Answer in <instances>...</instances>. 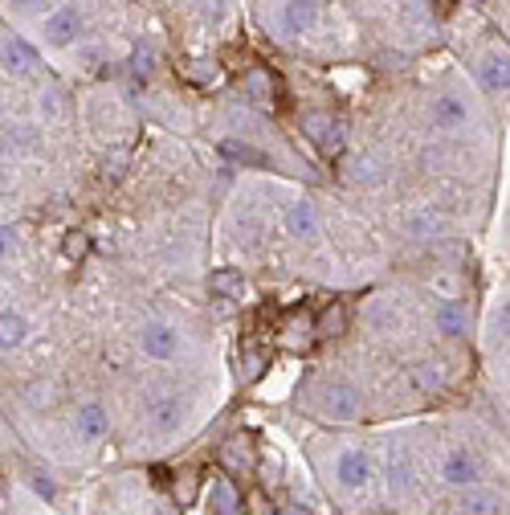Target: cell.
<instances>
[{
    "instance_id": "4fadbf2b",
    "label": "cell",
    "mask_w": 510,
    "mask_h": 515,
    "mask_svg": "<svg viewBox=\"0 0 510 515\" xmlns=\"http://www.w3.org/2000/svg\"><path fill=\"white\" fill-rule=\"evenodd\" d=\"M209 291L217 295V299H241V295H245V274L233 270V266H221V270L209 274Z\"/></svg>"
},
{
    "instance_id": "7a4b0ae2",
    "label": "cell",
    "mask_w": 510,
    "mask_h": 515,
    "mask_svg": "<svg viewBox=\"0 0 510 515\" xmlns=\"http://www.w3.org/2000/svg\"><path fill=\"white\" fill-rule=\"evenodd\" d=\"M429 119H433V127L441 136H457L470 123V98H465V90L457 87L437 90V98L429 103Z\"/></svg>"
},
{
    "instance_id": "5bb4252c",
    "label": "cell",
    "mask_w": 510,
    "mask_h": 515,
    "mask_svg": "<svg viewBox=\"0 0 510 515\" xmlns=\"http://www.w3.org/2000/svg\"><path fill=\"white\" fill-rule=\"evenodd\" d=\"M347 331V307L343 303H327L323 307V315L315 320V336H323V340H335V336H343Z\"/></svg>"
},
{
    "instance_id": "2e32d148",
    "label": "cell",
    "mask_w": 510,
    "mask_h": 515,
    "mask_svg": "<svg viewBox=\"0 0 510 515\" xmlns=\"http://www.w3.org/2000/svg\"><path fill=\"white\" fill-rule=\"evenodd\" d=\"M221 462L233 470L241 467H253V450H250V437H233V442H225L221 446Z\"/></svg>"
},
{
    "instance_id": "7402d4cb",
    "label": "cell",
    "mask_w": 510,
    "mask_h": 515,
    "mask_svg": "<svg viewBox=\"0 0 510 515\" xmlns=\"http://www.w3.org/2000/svg\"><path fill=\"white\" fill-rule=\"evenodd\" d=\"M33 486H37V491H41V495H45V499H53V491H58V486H53V483H49V478H33Z\"/></svg>"
},
{
    "instance_id": "ac0fdd59",
    "label": "cell",
    "mask_w": 510,
    "mask_h": 515,
    "mask_svg": "<svg viewBox=\"0 0 510 515\" xmlns=\"http://www.w3.org/2000/svg\"><path fill=\"white\" fill-rule=\"evenodd\" d=\"M245 87H250V95L258 98V103H270V98H274V87H270V79H266L261 70H253L250 79H245Z\"/></svg>"
},
{
    "instance_id": "6da1fadb",
    "label": "cell",
    "mask_w": 510,
    "mask_h": 515,
    "mask_svg": "<svg viewBox=\"0 0 510 515\" xmlns=\"http://www.w3.org/2000/svg\"><path fill=\"white\" fill-rule=\"evenodd\" d=\"M29 33L37 37V46L53 49V54H58V49H74V46H82V41L90 37L86 9H82V4H74V0H58V4H53L45 17L33 21Z\"/></svg>"
},
{
    "instance_id": "ba28073f",
    "label": "cell",
    "mask_w": 510,
    "mask_h": 515,
    "mask_svg": "<svg viewBox=\"0 0 510 515\" xmlns=\"http://www.w3.org/2000/svg\"><path fill=\"white\" fill-rule=\"evenodd\" d=\"M144 418L155 434H172V429H180V421H184V405L176 393H155V397L147 401Z\"/></svg>"
},
{
    "instance_id": "9a60e30c",
    "label": "cell",
    "mask_w": 510,
    "mask_h": 515,
    "mask_svg": "<svg viewBox=\"0 0 510 515\" xmlns=\"http://www.w3.org/2000/svg\"><path fill=\"white\" fill-rule=\"evenodd\" d=\"M465 323H470V320H465V311L457 307V303L445 299V303H437V307H433V328L441 331V336H462Z\"/></svg>"
},
{
    "instance_id": "cb8c5ba5",
    "label": "cell",
    "mask_w": 510,
    "mask_h": 515,
    "mask_svg": "<svg viewBox=\"0 0 510 515\" xmlns=\"http://www.w3.org/2000/svg\"><path fill=\"white\" fill-rule=\"evenodd\" d=\"M282 515H310V511H302V507H290V511H282Z\"/></svg>"
},
{
    "instance_id": "277c9868",
    "label": "cell",
    "mask_w": 510,
    "mask_h": 515,
    "mask_svg": "<svg viewBox=\"0 0 510 515\" xmlns=\"http://www.w3.org/2000/svg\"><path fill=\"white\" fill-rule=\"evenodd\" d=\"M139 352H144L147 360H160V364H168V360H176L184 352V340L180 331L172 328V323L164 320H152L139 328Z\"/></svg>"
},
{
    "instance_id": "ffe728a7",
    "label": "cell",
    "mask_w": 510,
    "mask_h": 515,
    "mask_svg": "<svg viewBox=\"0 0 510 515\" xmlns=\"http://www.w3.org/2000/svg\"><path fill=\"white\" fill-rule=\"evenodd\" d=\"M86 250H90L86 234H78V229H74V234H66V253L74 258V262H78V258H86Z\"/></svg>"
},
{
    "instance_id": "8fae6325",
    "label": "cell",
    "mask_w": 510,
    "mask_h": 515,
    "mask_svg": "<svg viewBox=\"0 0 510 515\" xmlns=\"http://www.w3.org/2000/svg\"><path fill=\"white\" fill-rule=\"evenodd\" d=\"M209 511L212 515H241V491L225 475L209 478Z\"/></svg>"
},
{
    "instance_id": "30bf717a",
    "label": "cell",
    "mask_w": 510,
    "mask_h": 515,
    "mask_svg": "<svg viewBox=\"0 0 510 515\" xmlns=\"http://www.w3.org/2000/svg\"><path fill=\"white\" fill-rule=\"evenodd\" d=\"M29 336H33V328H29L25 315L12 311V307L0 311V352H21L25 344H29Z\"/></svg>"
},
{
    "instance_id": "603a6c76",
    "label": "cell",
    "mask_w": 510,
    "mask_h": 515,
    "mask_svg": "<svg viewBox=\"0 0 510 515\" xmlns=\"http://www.w3.org/2000/svg\"><path fill=\"white\" fill-rule=\"evenodd\" d=\"M253 511H258V515H270V503H266V499H253Z\"/></svg>"
},
{
    "instance_id": "3957f363",
    "label": "cell",
    "mask_w": 510,
    "mask_h": 515,
    "mask_svg": "<svg viewBox=\"0 0 510 515\" xmlns=\"http://www.w3.org/2000/svg\"><path fill=\"white\" fill-rule=\"evenodd\" d=\"M372 478H375L372 450H364V446L339 450V458H335V483L343 486V491H364V486H372Z\"/></svg>"
},
{
    "instance_id": "7c38bea8",
    "label": "cell",
    "mask_w": 510,
    "mask_h": 515,
    "mask_svg": "<svg viewBox=\"0 0 510 515\" xmlns=\"http://www.w3.org/2000/svg\"><path fill=\"white\" fill-rule=\"evenodd\" d=\"M462 515H498L502 511V491L494 486H462Z\"/></svg>"
},
{
    "instance_id": "5b68a950",
    "label": "cell",
    "mask_w": 510,
    "mask_h": 515,
    "mask_svg": "<svg viewBox=\"0 0 510 515\" xmlns=\"http://www.w3.org/2000/svg\"><path fill=\"white\" fill-rule=\"evenodd\" d=\"M437 475H441V483H449V486L462 491V486L481 483V462H478V454H473L470 446H453V450H445V454H441Z\"/></svg>"
},
{
    "instance_id": "8992f818",
    "label": "cell",
    "mask_w": 510,
    "mask_h": 515,
    "mask_svg": "<svg viewBox=\"0 0 510 515\" xmlns=\"http://www.w3.org/2000/svg\"><path fill=\"white\" fill-rule=\"evenodd\" d=\"M282 229H286V237H294V242H315L318 229H323L315 201H290L286 213H282Z\"/></svg>"
},
{
    "instance_id": "52a82bcc",
    "label": "cell",
    "mask_w": 510,
    "mask_h": 515,
    "mask_svg": "<svg viewBox=\"0 0 510 515\" xmlns=\"http://www.w3.org/2000/svg\"><path fill=\"white\" fill-rule=\"evenodd\" d=\"M318 409H323V418L327 421H356L364 405H359V393L351 389V385H327Z\"/></svg>"
},
{
    "instance_id": "9c48e42d",
    "label": "cell",
    "mask_w": 510,
    "mask_h": 515,
    "mask_svg": "<svg viewBox=\"0 0 510 515\" xmlns=\"http://www.w3.org/2000/svg\"><path fill=\"white\" fill-rule=\"evenodd\" d=\"M106 429H111V421H106V409L98 405V401H82V405L74 409V434L78 442H86V446H95V442H103Z\"/></svg>"
},
{
    "instance_id": "d6986e66",
    "label": "cell",
    "mask_w": 510,
    "mask_h": 515,
    "mask_svg": "<svg viewBox=\"0 0 510 515\" xmlns=\"http://www.w3.org/2000/svg\"><path fill=\"white\" fill-rule=\"evenodd\" d=\"M12 253H17V229L0 225V262H9Z\"/></svg>"
},
{
    "instance_id": "e0dca14e",
    "label": "cell",
    "mask_w": 510,
    "mask_h": 515,
    "mask_svg": "<svg viewBox=\"0 0 510 515\" xmlns=\"http://www.w3.org/2000/svg\"><path fill=\"white\" fill-rule=\"evenodd\" d=\"M184 74H188L193 82H217L221 79V66H217L212 58H188V70H184Z\"/></svg>"
},
{
    "instance_id": "44dd1931",
    "label": "cell",
    "mask_w": 510,
    "mask_h": 515,
    "mask_svg": "<svg viewBox=\"0 0 510 515\" xmlns=\"http://www.w3.org/2000/svg\"><path fill=\"white\" fill-rule=\"evenodd\" d=\"M261 369H266V364H261V352H245V377H261Z\"/></svg>"
}]
</instances>
